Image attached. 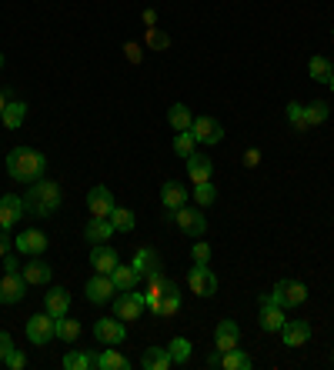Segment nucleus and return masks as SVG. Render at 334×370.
Returning <instances> with one entry per match:
<instances>
[{"instance_id": "f257e3e1", "label": "nucleus", "mask_w": 334, "mask_h": 370, "mask_svg": "<svg viewBox=\"0 0 334 370\" xmlns=\"http://www.w3.org/2000/svg\"><path fill=\"white\" fill-rule=\"evenodd\" d=\"M47 170V157L41 151H33V147H14L7 153V174L17 180V184H33V180H41Z\"/></svg>"}, {"instance_id": "f03ea898", "label": "nucleus", "mask_w": 334, "mask_h": 370, "mask_svg": "<svg viewBox=\"0 0 334 370\" xmlns=\"http://www.w3.org/2000/svg\"><path fill=\"white\" fill-rule=\"evenodd\" d=\"M23 204H27V210H33L37 217H54L57 207H60V184L44 180V177L33 180V184H27Z\"/></svg>"}, {"instance_id": "7ed1b4c3", "label": "nucleus", "mask_w": 334, "mask_h": 370, "mask_svg": "<svg viewBox=\"0 0 334 370\" xmlns=\"http://www.w3.org/2000/svg\"><path fill=\"white\" fill-rule=\"evenodd\" d=\"M271 300L278 307H284V310H288V307H301L308 300V287L301 281H278L274 290H271Z\"/></svg>"}, {"instance_id": "20e7f679", "label": "nucleus", "mask_w": 334, "mask_h": 370, "mask_svg": "<svg viewBox=\"0 0 334 370\" xmlns=\"http://www.w3.org/2000/svg\"><path fill=\"white\" fill-rule=\"evenodd\" d=\"M54 327H57V320L50 314H33L31 320H27V340H31L33 347H44V344H50V340L57 337L54 334Z\"/></svg>"}, {"instance_id": "39448f33", "label": "nucleus", "mask_w": 334, "mask_h": 370, "mask_svg": "<svg viewBox=\"0 0 334 370\" xmlns=\"http://www.w3.org/2000/svg\"><path fill=\"white\" fill-rule=\"evenodd\" d=\"M188 283L190 290L198 297H214L217 294V277H214V271L208 267V263H194L188 271Z\"/></svg>"}, {"instance_id": "423d86ee", "label": "nucleus", "mask_w": 334, "mask_h": 370, "mask_svg": "<svg viewBox=\"0 0 334 370\" xmlns=\"http://www.w3.org/2000/svg\"><path fill=\"white\" fill-rule=\"evenodd\" d=\"M141 310H144V294H137V290H117V297H114V317L137 320Z\"/></svg>"}, {"instance_id": "0eeeda50", "label": "nucleus", "mask_w": 334, "mask_h": 370, "mask_svg": "<svg viewBox=\"0 0 334 370\" xmlns=\"http://www.w3.org/2000/svg\"><path fill=\"white\" fill-rule=\"evenodd\" d=\"M31 283L23 281L21 271H4V281H0V304H21L23 294H27Z\"/></svg>"}, {"instance_id": "6e6552de", "label": "nucleus", "mask_w": 334, "mask_h": 370, "mask_svg": "<svg viewBox=\"0 0 334 370\" xmlns=\"http://www.w3.org/2000/svg\"><path fill=\"white\" fill-rule=\"evenodd\" d=\"M94 337L104 344V347H114V344H124V337H127V327H124V320L117 317H100L97 324H94Z\"/></svg>"}, {"instance_id": "1a4fd4ad", "label": "nucleus", "mask_w": 334, "mask_h": 370, "mask_svg": "<svg viewBox=\"0 0 334 370\" xmlns=\"http://www.w3.org/2000/svg\"><path fill=\"white\" fill-rule=\"evenodd\" d=\"M171 220H174V224H178V227L188 234V237H200V234L208 230V220H204V214H198V210L188 207V204H184V207H178V210H171Z\"/></svg>"}, {"instance_id": "9d476101", "label": "nucleus", "mask_w": 334, "mask_h": 370, "mask_svg": "<svg viewBox=\"0 0 334 370\" xmlns=\"http://www.w3.org/2000/svg\"><path fill=\"white\" fill-rule=\"evenodd\" d=\"M87 300L90 304H107V300H114V294H117V287H114L111 273H94L87 281Z\"/></svg>"}, {"instance_id": "9b49d317", "label": "nucleus", "mask_w": 334, "mask_h": 370, "mask_svg": "<svg viewBox=\"0 0 334 370\" xmlns=\"http://www.w3.org/2000/svg\"><path fill=\"white\" fill-rule=\"evenodd\" d=\"M190 134H194V141L198 143H221L224 127H221V120L217 117H194Z\"/></svg>"}, {"instance_id": "f8f14e48", "label": "nucleus", "mask_w": 334, "mask_h": 370, "mask_svg": "<svg viewBox=\"0 0 334 370\" xmlns=\"http://www.w3.org/2000/svg\"><path fill=\"white\" fill-rule=\"evenodd\" d=\"M23 210H27V204H23V197L17 194H4L0 197V227L11 230L17 220L23 217Z\"/></svg>"}, {"instance_id": "ddd939ff", "label": "nucleus", "mask_w": 334, "mask_h": 370, "mask_svg": "<svg viewBox=\"0 0 334 370\" xmlns=\"http://www.w3.org/2000/svg\"><path fill=\"white\" fill-rule=\"evenodd\" d=\"M281 340H284V347H304L311 340V324L308 320H288L281 327Z\"/></svg>"}, {"instance_id": "4468645a", "label": "nucleus", "mask_w": 334, "mask_h": 370, "mask_svg": "<svg viewBox=\"0 0 334 370\" xmlns=\"http://www.w3.org/2000/svg\"><path fill=\"white\" fill-rule=\"evenodd\" d=\"M87 210L94 214V217H111L114 214V194L107 190V187H90Z\"/></svg>"}, {"instance_id": "2eb2a0df", "label": "nucleus", "mask_w": 334, "mask_h": 370, "mask_svg": "<svg viewBox=\"0 0 334 370\" xmlns=\"http://www.w3.org/2000/svg\"><path fill=\"white\" fill-rule=\"evenodd\" d=\"M121 263V257H117V251L114 247H107V244H94V251H90V267L97 273H114V267Z\"/></svg>"}, {"instance_id": "dca6fc26", "label": "nucleus", "mask_w": 334, "mask_h": 370, "mask_svg": "<svg viewBox=\"0 0 334 370\" xmlns=\"http://www.w3.org/2000/svg\"><path fill=\"white\" fill-rule=\"evenodd\" d=\"M47 234L44 230H23L21 237H17V251L27 254V257H41V254L47 251Z\"/></svg>"}, {"instance_id": "f3484780", "label": "nucleus", "mask_w": 334, "mask_h": 370, "mask_svg": "<svg viewBox=\"0 0 334 370\" xmlns=\"http://www.w3.org/2000/svg\"><path fill=\"white\" fill-rule=\"evenodd\" d=\"M214 174V160L208 157V153H190L188 157V177L194 180V184H204V180H211Z\"/></svg>"}, {"instance_id": "a211bd4d", "label": "nucleus", "mask_w": 334, "mask_h": 370, "mask_svg": "<svg viewBox=\"0 0 334 370\" xmlns=\"http://www.w3.org/2000/svg\"><path fill=\"white\" fill-rule=\"evenodd\" d=\"M214 344H217V350H234L237 344H241V327L234 324V320H221L217 324V330H214Z\"/></svg>"}, {"instance_id": "6ab92c4d", "label": "nucleus", "mask_w": 334, "mask_h": 370, "mask_svg": "<svg viewBox=\"0 0 334 370\" xmlns=\"http://www.w3.org/2000/svg\"><path fill=\"white\" fill-rule=\"evenodd\" d=\"M23 281L31 283V287H41V283L50 281V273H54V267L47 261H41V257H31V263H23Z\"/></svg>"}, {"instance_id": "aec40b11", "label": "nucleus", "mask_w": 334, "mask_h": 370, "mask_svg": "<svg viewBox=\"0 0 334 370\" xmlns=\"http://www.w3.org/2000/svg\"><path fill=\"white\" fill-rule=\"evenodd\" d=\"M161 204H164V210H178L188 204V187L178 184V180H167L164 187H161Z\"/></svg>"}, {"instance_id": "412c9836", "label": "nucleus", "mask_w": 334, "mask_h": 370, "mask_svg": "<svg viewBox=\"0 0 334 370\" xmlns=\"http://www.w3.org/2000/svg\"><path fill=\"white\" fill-rule=\"evenodd\" d=\"M44 310L54 317V320H57V317H64L67 310H70V294H67L64 287H54V290H47V294H44Z\"/></svg>"}, {"instance_id": "4be33fe9", "label": "nucleus", "mask_w": 334, "mask_h": 370, "mask_svg": "<svg viewBox=\"0 0 334 370\" xmlns=\"http://www.w3.org/2000/svg\"><path fill=\"white\" fill-rule=\"evenodd\" d=\"M257 324H261V330H264V334H281V327L288 324V317H284V307H261V320H257Z\"/></svg>"}, {"instance_id": "5701e85b", "label": "nucleus", "mask_w": 334, "mask_h": 370, "mask_svg": "<svg viewBox=\"0 0 334 370\" xmlns=\"http://www.w3.org/2000/svg\"><path fill=\"white\" fill-rule=\"evenodd\" d=\"M84 237L94 240V244H104V240H111V237H114L111 217H90L87 227H84Z\"/></svg>"}, {"instance_id": "b1692460", "label": "nucleus", "mask_w": 334, "mask_h": 370, "mask_svg": "<svg viewBox=\"0 0 334 370\" xmlns=\"http://www.w3.org/2000/svg\"><path fill=\"white\" fill-rule=\"evenodd\" d=\"M131 267L137 271V277H147L151 271H157V267H161V254L151 251V247H141V251L134 254Z\"/></svg>"}, {"instance_id": "393cba45", "label": "nucleus", "mask_w": 334, "mask_h": 370, "mask_svg": "<svg viewBox=\"0 0 334 370\" xmlns=\"http://www.w3.org/2000/svg\"><path fill=\"white\" fill-rule=\"evenodd\" d=\"M141 367L144 370H167V367H174V360H171L167 347H147L144 354H141Z\"/></svg>"}, {"instance_id": "a878e982", "label": "nucleus", "mask_w": 334, "mask_h": 370, "mask_svg": "<svg viewBox=\"0 0 334 370\" xmlns=\"http://www.w3.org/2000/svg\"><path fill=\"white\" fill-rule=\"evenodd\" d=\"M23 117H27V104H23V100H7V107H4V114H0V120H4L7 131L23 127Z\"/></svg>"}, {"instance_id": "bb28decb", "label": "nucleus", "mask_w": 334, "mask_h": 370, "mask_svg": "<svg viewBox=\"0 0 334 370\" xmlns=\"http://www.w3.org/2000/svg\"><path fill=\"white\" fill-rule=\"evenodd\" d=\"M111 281H114V287H117V290H137L141 277H137V271H134L131 263H127V267H124V263H117V267H114V273H111Z\"/></svg>"}, {"instance_id": "cd10ccee", "label": "nucleus", "mask_w": 334, "mask_h": 370, "mask_svg": "<svg viewBox=\"0 0 334 370\" xmlns=\"http://www.w3.org/2000/svg\"><path fill=\"white\" fill-rule=\"evenodd\" d=\"M97 367V357L90 350H70L64 357V370H94Z\"/></svg>"}, {"instance_id": "c85d7f7f", "label": "nucleus", "mask_w": 334, "mask_h": 370, "mask_svg": "<svg viewBox=\"0 0 334 370\" xmlns=\"http://www.w3.org/2000/svg\"><path fill=\"white\" fill-rule=\"evenodd\" d=\"M190 340L188 337H174L171 344H167V354H171V360L178 364V367H188L190 364Z\"/></svg>"}, {"instance_id": "c756f323", "label": "nucleus", "mask_w": 334, "mask_h": 370, "mask_svg": "<svg viewBox=\"0 0 334 370\" xmlns=\"http://www.w3.org/2000/svg\"><path fill=\"white\" fill-rule=\"evenodd\" d=\"M167 124H171L174 131H190V124H194V117H190L188 104H174V107L167 110Z\"/></svg>"}, {"instance_id": "7c9ffc66", "label": "nucleus", "mask_w": 334, "mask_h": 370, "mask_svg": "<svg viewBox=\"0 0 334 370\" xmlns=\"http://www.w3.org/2000/svg\"><path fill=\"white\" fill-rule=\"evenodd\" d=\"M54 334L60 340H64V344H77V337H80V324L77 320H70V317H57V327H54Z\"/></svg>"}, {"instance_id": "2f4dec72", "label": "nucleus", "mask_w": 334, "mask_h": 370, "mask_svg": "<svg viewBox=\"0 0 334 370\" xmlns=\"http://www.w3.org/2000/svg\"><path fill=\"white\" fill-rule=\"evenodd\" d=\"M221 367L224 370H251V357H247L244 350H224L221 354Z\"/></svg>"}, {"instance_id": "473e14b6", "label": "nucleus", "mask_w": 334, "mask_h": 370, "mask_svg": "<svg viewBox=\"0 0 334 370\" xmlns=\"http://www.w3.org/2000/svg\"><path fill=\"white\" fill-rule=\"evenodd\" d=\"M97 367L100 370H131V360L121 357V354L111 347V350H104V354L97 357Z\"/></svg>"}, {"instance_id": "72a5a7b5", "label": "nucleus", "mask_w": 334, "mask_h": 370, "mask_svg": "<svg viewBox=\"0 0 334 370\" xmlns=\"http://www.w3.org/2000/svg\"><path fill=\"white\" fill-rule=\"evenodd\" d=\"M304 117H308V131H311V127H321L324 120H328V100H311V104L304 107Z\"/></svg>"}, {"instance_id": "f704fd0d", "label": "nucleus", "mask_w": 334, "mask_h": 370, "mask_svg": "<svg viewBox=\"0 0 334 370\" xmlns=\"http://www.w3.org/2000/svg\"><path fill=\"white\" fill-rule=\"evenodd\" d=\"M331 70L334 67L328 64V57H311V64H308V74H311V80H318V84H328Z\"/></svg>"}, {"instance_id": "c9c22d12", "label": "nucleus", "mask_w": 334, "mask_h": 370, "mask_svg": "<svg viewBox=\"0 0 334 370\" xmlns=\"http://www.w3.org/2000/svg\"><path fill=\"white\" fill-rule=\"evenodd\" d=\"M194 200H198V207H211L214 200H217V190H214L211 180H204V184H194Z\"/></svg>"}, {"instance_id": "e433bc0d", "label": "nucleus", "mask_w": 334, "mask_h": 370, "mask_svg": "<svg viewBox=\"0 0 334 370\" xmlns=\"http://www.w3.org/2000/svg\"><path fill=\"white\" fill-rule=\"evenodd\" d=\"M194 134L190 131H178V137H174V153H178V157H184V160H188L190 153H194Z\"/></svg>"}, {"instance_id": "4c0bfd02", "label": "nucleus", "mask_w": 334, "mask_h": 370, "mask_svg": "<svg viewBox=\"0 0 334 370\" xmlns=\"http://www.w3.org/2000/svg\"><path fill=\"white\" fill-rule=\"evenodd\" d=\"M111 224H114V230H121V234H131V230H134V214H131L127 207H114Z\"/></svg>"}, {"instance_id": "58836bf2", "label": "nucleus", "mask_w": 334, "mask_h": 370, "mask_svg": "<svg viewBox=\"0 0 334 370\" xmlns=\"http://www.w3.org/2000/svg\"><path fill=\"white\" fill-rule=\"evenodd\" d=\"M181 310V290H167L164 297H161V310L157 314L161 317H174Z\"/></svg>"}, {"instance_id": "ea45409f", "label": "nucleus", "mask_w": 334, "mask_h": 370, "mask_svg": "<svg viewBox=\"0 0 334 370\" xmlns=\"http://www.w3.org/2000/svg\"><path fill=\"white\" fill-rule=\"evenodd\" d=\"M288 124L294 131H308V117H304V107H301L298 100H291L288 104Z\"/></svg>"}, {"instance_id": "a19ab883", "label": "nucleus", "mask_w": 334, "mask_h": 370, "mask_svg": "<svg viewBox=\"0 0 334 370\" xmlns=\"http://www.w3.org/2000/svg\"><path fill=\"white\" fill-rule=\"evenodd\" d=\"M151 50H167L171 47V37H167L161 27H147V40H144Z\"/></svg>"}, {"instance_id": "79ce46f5", "label": "nucleus", "mask_w": 334, "mask_h": 370, "mask_svg": "<svg viewBox=\"0 0 334 370\" xmlns=\"http://www.w3.org/2000/svg\"><path fill=\"white\" fill-rule=\"evenodd\" d=\"M14 350H17L14 347V337L7 334V330H0V364H7V357H11Z\"/></svg>"}, {"instance_id": "37998d69", "label": "nucleus", "mask_w": 334, "mask_h": 370, "mask_svg": "<svg viewBox=\"0 0 334 370\" xmlns=\"http://www.w3.org/2000/svg\"><path fill=\"white\" fill-rule=\"evenodd\" d=\"M124 54H127V60H131V64H141V60H144V50H141V44H134V40H127V44H124Z\"/></svg>"}, {"instance_id": "c03bdc74", "label": "nucleus", "mask_w": 334, "mask_h": 370, "mask_svg": "<svg viewBox=\"0 0 334 370\" xmlns=\"http://www.w3.org/2000/svg\"><path fill=\"white\" fill-rule=\"evenodd\" d=\"M190 257H194V263H211V247L208 244H194Z\"/></svg>"}, {"instance_id": "a18cd8bd", "label": "nucleus", "mask_w": 334, "mask_h": 370, "mask_svg": "<svg viewBox=\"0 0 334 370\" xmlns=\"http://www.w3.org/2000/svg\"><path fill=\"white\" fill-rule=\"evenodd\" d=\"M7 367H11V370H23V367H27V354H23V350H14L11 357H7Z\"/></svg>"}, {"instance_id": "49530a36", "label": "nucleus", "mask_w": 334, "mask_h": 370, "mask_svg": "<svg viewBox=\"0 0 334 370\" xmlns=\"http://www.w3.org/2000/svg\"><path fill=\"white\" fill-rule=\"evenodd\" d=\"M257 163H261V151H257V147H251V151L244 153V167H257Z\"/></svg>"}, {"instance_id": "de8ad7c7", "label": "nucleus", "mask_w": 334, "mask_h": 370, "mask_svg": "<svg viewBox=\"0 0 334 370\" xmlns=\"http://www.w3.org/2000/svg\"><path fill=\"white\" fill-rule=\"evenodd\" d=\"M0 267H4V271H21V263H17V257H14V254H7Z\"/></svg>"}, {"instance_id": "09e8293b", "label": "nucleus", "mask_w": 334, "mask_h": 370, "mask_svg": "<svg viewBox=\"0 0 334 370\" xmlns=\"http://www.w3.org/2000/svg\"><path fill=\"white\" fill-rule=\"evenodd\" d=\"M7 230H0V261H4V257H7Z\"/></svg>"}, {"instance_id": "8fccbe9b", "label": "nucleus", "mask_w": 334, "mask_h": 370, "mask_svg": "<svg viewBox=\"0 0 334 370\" xmlns=\"http://www.w3.org/2000/svg\"><path fill=\"white\" fill-rule=\"evenodd\" d=\"M144 23H147V27H154V23H157V13H154V11H144Z\"/></svg>"}, {"instance_id": "3c124183", "label": "nucleus", "mask_w": 334, "mask_h": 370, "mask_svg": "<svg viewBox=\"0 0 334 370\" xmlns=\"http://www.w3.org/2000/svg\"><path fill=\"white\" fill-rule=\"evenodd\" d=\"M208 364H211V367H221V350H217V354H211V357H208Z\"/></svg>"}, {"instance_id": "603ef678", "label": "nucleus", "mask_w": 334, "mask_h": 370, "mask_svg": "<svg viewBox=\"0 0 334 370\" xmlns=\"http://www.w3.org/2000/svg\"><path fill=\"white\" fill-rule=\"evenodd\" d=\"M4 107H7V94H0V114H4Z\"/></svg>"}, {"instance_id": "864d4df0", "label": "nucleus", "mask_w": 334, "mask_h": 370, "mask_svg": "<svg viewBox=\"0 0 334 370\" xmlns=\"http://www.w3.org/2000/svg\"><path fill=\"white\" fill-rule=\"evenodd\" d=\"M328 87H331V90H334V70H331V77H328Z\"/></svg>"}, {"instance_id": "5fc2aeb1", "label": "nucleus", "mask_w": 334, "mask_h": 370, "mask_svg": "<svg viewBox=\"0 0 334 370\" xmlns=\"http://www.w3.org/2000/svg\"><path fill=\"white\" fill-rule=\"evenodd\" d=\"M0 70H4V54H0Z\"/></svg>"}, {"instance_id": "6e6d98bb", "label": "nucleus", "mask_w": 334, "mask_h": 370, "mask_svg": "<svg viewBox=\"0 0 334 370\" xmlns=\"http://www.w3.org/2000/svg\"><path fill=\"white\" fill-rule=\"evenodd\" d=\"M331 40H334V33H331Z\"/></svg>"}, {"instance_id": "4d7b16f0", "label": "nucleus", "mask_w": 334, "mask_h": 370, "mask_svg": "<svg viewBox=\"0 0 334 370\" xmlns=\"http://www.w3.org/2000/svg\"><path fill=\"white\" fill-rule=\"evenodd\" d=\"M331 364H334V360H331Z\"/></svg>"}, {"instance_id": "13d9d810", "label": "nucleus", "mask_w": 334, "mask_h": 370, "mask_svg": "<svg viewBox=\"0 0 334 370\" xmlns=\"http://www.w3.org/2000/svg\"><path fill=\"white\" fill-rule=\"evenodd\" d=\"M0 230H4V227H0Z\"/></svg>"}]
</instances>
